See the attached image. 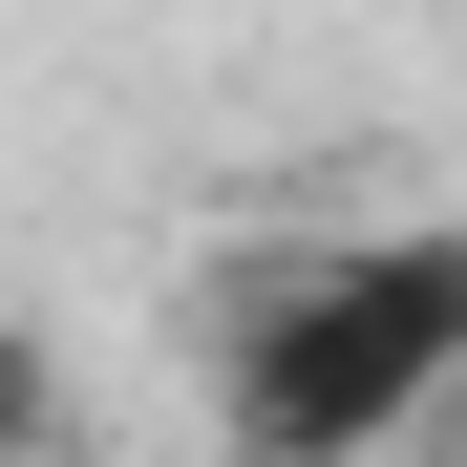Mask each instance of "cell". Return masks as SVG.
I'll use <instances>...</instances> for the list:
<instances>
[{
	"instance_id": "1",
	"label": "cell",
	"mask_w": 467,
	"mask_h": 467,
	"mask_svg": "<svg viewBox=\"0 0 467 467\" xmlns=\"http://www.w3.org/2000/svg\"><path fill=\"white\" fill-rule=\"evenodd\" d=\"M467 382V234H340L276 255L234 319V467H382Z\"/></svg>"
},
{
	"instance_id": "2",
	"label": "cell",
	"mask_w": 467,
	"mask_h": 467,
	"mask_svg": "<svg viewBox=\"0 0 467 467\" xmlns=\"http://www.w3.org/2000/svg\"><path fill=\"white\" fill-rule=\"evenodd\" d=\"M0 467H64V361L0 319Z\"/></svg>"
},
{
	"instance_id": "3",
	"label": "cell",
	"mask_w": 467,
	"mask_h": 467,
	"mask_svg": "<svg viewBox=\"0 0 467 467\" xmlns=\"http://www.w3.org/2000/svg\"><path fill=\"white\" fill-rule=\"evenodd\" d=\"M446 446H467V382H446Z\"/></svg>"
}]
</instances>
